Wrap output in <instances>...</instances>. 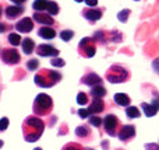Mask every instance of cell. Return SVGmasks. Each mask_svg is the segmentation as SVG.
<instances>
[{"instance_id": "cell-1", "label": "cell", "mask_w": 159, "mask_h": 150, "mask_svg": "<svg viewBox=\"0 0 159 150\" xmlns=\"http://www.w3.org/2000/svg\"><path fill=\"white\" fill-rule=\"evenodd\" d=\"M45 122L36 115H30L22 122V135H24L25 142L34 143L39 140V138L43 135Z\"/></svg>"}, {"instance_id": "cell-2", "label": "cell", "mask_w": 159, "mask_h": 150, "mask_svg": "<svg viewBox=\"0 0 159 150\" xmlns=\"http://www.w3.org/2000/svg\"><path fill=\"white\" fill-rule=\"evenodd\" d=\"M60 80H61V73L52 69H39V72L34 77L35 84L38 87H42V89H50V87L56 86Z\"/></svg>"}, {"instance_id": "cell-3", "label": "cell", "mask_w": 159, "mask_h": 150, "mask_svg": "<svg viewBox=\"0 0 159 150\" xmlns=\"http://www.w3.org/2000/svg\"><path fill=\"white\" fill-rule=\"evenodd\" d=\"M53 109V100L50 95L41 93L35 97L34 100V105H32V111L36 117H46L50 115Z\"/></svg>"}, {"instance_id": "cell-4", "label": "cell", "mask_w": 159, "mask_h": 150, "mask_svg": "<svg viewBox=\"0 0 159 150\" xmlns=\"http://www.w3.org/2000/svg\"><path fill=\"white\" fill-rule=\"evenodd\" d=\"M130 79V70H127L121 65H112L109 69L106 70V80L112 84L116 83H124Z\"/></svg>"}, {"instance_id": "cell-5", "label": "cell", "mask_w": 159, "mask_h": 150, "mask_svg": "<svg viewBox=\"0 0 159 150\" xmlns=\"http://www.w3.org/2000/svg\"><path fill=\"white\" fill-rule=\"evenodd\" d=\"M77 51L82 58H92V56H95V52H96L95 39L91 38V36H85V38H82L78 44Z\"/></svg>"}, {"instance_id": "cell-6", "label": "cell", "mask_w": 159, "mask_h": 150, "mask_svg": "<svg viewBox=\"0 0 159 150\" xmlns=\"http://www.w3.org/2000/svg\"><path fill=\"white\" fill-rule=\"evenodd\" d=\"M102 125H103V129L109 136H117V132L120 129L121 123L120 119H119L116 115L113 114H107L106 117L102 119Z\"/></svg>"}, {"instance_id": "cell-7", "label": "cell", "mask_w": 159, "mask_h": 150, "mask_svg": "<svg viewBox=\"0 0 159 150\" xmlns=\"http://www.w3.org/2000/svg\"><path fill=\"white\" fill-rule=\"evenodd\" d=\"M0 59H2L3 63L14 66V65H18L21 62V56H20L18 51L16 48H4V49L0 52Z\"/></svg>"}, {"instance_id": "cell-8", "label": "cell", "mask_w": 159, "mask_h": 150, "mask_svg": "<svg viewBox=\"0 0 159 150\" xmlns=\"http://www.w3.org/2000/svg\"><path fill=\"white\" fill-rule=\"evenodd\" d=\"M117 138L124 143L133 140L135 138V126L134 125H121L117 132Z\"/></svg>"}, {"instance_id": "cell-9", "label": "cell", "mask_w": 159, "mask_h": 150, "mask_svg": "<svg viewBox=\"0 0 159 150\" xmlns=\"http://www.w3.org/2000/svg\"><path fill=\"white\" fill-rule=\"evenodd\" d=\"M102 14H103V10L99 7H87L82 10V17L85 20H88L89 22H95L98 20H101Z\"/></svg>"}, {"instance_id": "cell-10", "label": "cell", "mask_w": 159, "mask_h": 150, "mask_svg": "<svg viewBox=\"0 0 159 150\" xmlns=\"http://www.w3.org/2000/svg\"><path fill=\"white\" fill-rule=\"evenodd\" d=\"M35 49H36V55L42 56V58H48V56L56 58V56H59V49H56L55 46H52L49 44H39Z\"/></svg>"}, {"instance_id": "cell-11", "label": "cell", "mask_w": 159, "mask_h": 150, "mask_svg": "<svg viewBox=\"0 0 159 150\" xmlns=\"http://www.w3.org/2000/svg\"><path fill=\"white\" fill-rule=\"evenodd\" d=\"M81 83H82V84H85V86L95 87V86H102L103 80H102V79L99 77V76L96 75V73H93V72H88L87 75L82 76Z\"/></svg>"}, {"instance_id": "cell-12", "label": "cell", "mask_w": 159, "mask_h": 150, "mask_svg": "<svg viewBox=\"0 0 159 150\" xmlns=\"http://www.w3.org/2000/svg\"><path fill=\"white\" fill-rule=\"evenodd\" d=\"M32 20L38 24H42V25H53L55 24V20H53L52 16H49L48 13H43V11H35L32 16Z\"/></svg>"}, {"instance_id": "cell-13", "label": "cell", "mask_w": 159, "mask_h": 150, "mask_svg": "<svg viewBox=\"0 0 159 150\" xmlns=\"http://www.w3.org/2000/svg\"><path fill=\"white\" fill-rule=\"evenodd\" d=\"M18 32H31L34 30V20L31 17H24L14 25Z\"/></svg>"}, {"instance_id": "cell-14", "label": "cell", "mask_w": 159, "mask_h": 150, "mask_svg": "<svg viewBox=\"0 0 159 150\" xmlns=\"http://www.w3.org/2000/svg\"><path fill=\"white\" fill-rule=\"evenodd\" d=\"M87 109H88V112H89V115L101 114L105 109V101L102 100V98H92V103L89 104V107H88Z\"/></svg>"}, {"instance_id": "cell-15", "label": "cell", "mask_w": 159, "mask_h": 150, "mask_svg": "<svg viewBox=\"0 0 159 150\" xmlns=\"http://www.w3.org/2000/svg\"><path fill=\"white\" fill-rule=\"evenodd\" d=\"M22 13H24V7L14 4V6H7V7L4 8V13L3 14H6V17H7L8 20H16L17 17L22 16Z\"/></svg>"}, {"instance_id": "cell-16", "label": "cell", "mask_w": 159, "mask_h": 150, "mask_svg": "<svg viewBox=\"0 0 159 150\" xmlns=\"http://www.w3.org/2000/svg\"><path fill=\"white\" fill-rule=\"evenodd\" d=\"M38 35L43 39H53L56 36V30L49 25H43L38 30Z\"/></svg>"}, {"instance_id": "cell-17", "label": "cell", "mask_w": 159, "mask_h": 150, "mask_svg": "<svg viewBox=\"0 0 159 150\" xmlns=\"http://www.w3.org/2000/svg\"><path fill=\"white\" fill-rule=\"evenodd\" d=\"M113 101L120 107H129L130 103H131L130 97L127 94H124V93H116V94L113 95Z\"/></svg>"}, {"instance_id": "cell-18", "label": "cell", "mask_w": 159, "mask_h": 150, "mask_svg": "<svg viewBox=\"0 0 159 150\" xmlns=\"http://www.w3.org/2000/svg\"><path fill=\"white\" fill-rule=\"evenodd\" d=\"M21 46H22V52L25 55H31V53L35 51V42L31 38H24L21 41Z\"/></svg>"}, {"instance_id": "cell-19", "label": "cell", "mask_w": 159, "mask_h": 150, "mask_svg": "<svg viewBox=\"0 0 159 150\" xmlns=\"http://www.w3.org/2000/svg\"><path fill=\"white\" fill-rule=\"evenodd\" d=\"M141 108H143L144 114H145V117L151 118V117H155V115L158 114V108L154 105V104H148V103H143L141 104Z\"/></svg>"}, {"instance_id": "cell-20", "label": "cell", "mask_w": 159, "mask_h": 150, "mask_svg": "<svg viewBox=\"0 0 159 150\" xmlns=\"http://www.w3.org/2000/svg\"><path fill=\"white\" fill-rule=\"evenodd\" d=\"M106 89L103 86H95V87H91V91L89 95L92 98H103L106 95Z\"/></svg>"}, {"instance_id": "cell-21", "label": "cell", "mask_w": 159, "mask_h": 150, "mask_svg": "<svg viewBox=\"0 0 159 150\" xmlns=\"http://www.w3.org/2000/svg\"><path fill=\"white\" fill-rule=\"evenodd\" d=\"M75 135L80 138V139H89L91 135V129L88 125H81L75 128Z\"/></svg>"}, {"instance_id": "cell-22", "label": "cell", "mask_w": 159, "mask_h": 150, "mask_svg": "<svg viewBox=\"0 0 159 150\" xmlns=\"http://www.w3.org/2000/svg\"><path fill=\"white\" fill-rule=\"evenodd\" d=\"M93 39H95V42L96 44H106L107 41H109V38H107V32L106 31H102V30H99V31H96L95 34H93V36H92Z\"/></svg>"}, {"instance_id": "cell-23", "label": "cell", "mask_w": 159, "mask_h": 150, "mask_svg": "<svg viewBox=\"0 0 159 150\" xmlns=\"http://www.w3.org/2000/svg\"><path fill=\"white\" fill-rule=\"evenodd\" d=\"M126 115L130 118V119H135V118H140L141 112L137 107H133V105H129L126 107Z\"/></svg>"}, {"instance_id": "cell-24", "label": "cell", "mask_w": 159, "mask_h": 150, "mask_svg": "<svg viewBox=\"0 0 159 150\" xmlns=\"http://www.w3.org/2000/svg\"><path fill=\"white\" fill-rule=\"evenodd\" d=\"M48 3H49V0H35L32 3V8L35 11H45L48 7Z\"/></svg>"}, {"instance_id": "cell-25", "label": "cell", "mask_w": 159, "mask_h": 150, "mask_svg": "<svg viewBox=\"0 0 159 150\" xmlns=\"http://www.w3.org/2000/svg\"><path fill=\"white\" fill-rule=\"evenodd\" d=\"M46 11L49 16H57L59 11H60V8H59V4L56 2H49L48 3V7H46Z\"/></svg>"}, {"instance_id": "cell-26", "label": "cell", "mask_w": 159, "mask_h": 150, "mask_svg": "<svg viewBox=\"0 0 159 150\" xmlns=\"http://www.w3.org/2000/svg\"><path fill=\"white\" fill-rule=\"evenodd\" d=\"M8 42H10V45H13V46H17V45H21V36H20V34L17 32H10L7 36Z\"/></svg>"}, {"instance_id": "cell-27", "label": "cell", "mask_w": 159, "mask_h": 150, "mask_svg": "<svg viewBox=\"0 0 159 150\" xmlns=\"http://www.w3.org/2000/svg\"><path fill=\"white\" fill-rule=\"evenodd\" d=\"M107 38H109L110 42H121L123 41V35H121L120 31H110L107 32Z\"/></svg>"}, {"instance_id": "cell-28", "label": "cell", "mask_w": 159, "mask_h": 150, "mask_svg": "<svg viewBox=\"0 0 159 150\" xmlns=\"http://www.w3.org/2000/svg\"><path fill=\"white\" fill-rule=\"evenodd\" d=\"M59 35H60L61 41L69 42V41H71L73 36H74V31H71V30H63L60 34H59Z\"/></svg>"}, {"instance_id": "cell-29", "label": "cell", "mask_w": 159, "mask_h": 150, "mask_svg": "<svg viewBox=\"0 0 159 150\" xmlns=\"http://www.w3.org/2000/svg\"><path fill=\"white\" fill-rule=\"evenodd\" d=\"M130 14H131V10H130V8H124V10H121L117 13V20L120 22H126L127 20H129Z\"/></svg>"}, {"instance_id": "cell-30", "label": "cell", "mask_w": 159, "mask_h": 150, "mask_svg": "<svg viewBox=\"0 0 159 150\" xmlns=\"http://www.w3.org/2000/svg\"><path fill=\"white\" fill-rule=\"evenodd\" d=\"M25 67H27L30 72H34V70L39 69V60L38 59H30V60L27 62V65H25Z\"/></svg>"}, {"instance_id": "cell-31", "label": "cell", "mask_w": 159, "mask_h": 150, "mask_svg": "<svg viewBox=\"0 0 159 150\" xmlns=\"http://www.w3.org/2000/svg\"><path fill=\"white\" fill-rule=\"evenodd\" d=\"M88 101H89V98H88V94L87 93H78L77 94V103L80 105H87Z\"/></svg>"}, {"instance_id": "cell-32", "label": "cell", "mask_w": 159, "mask_h": 150, "mask_svg": "<svg viewBox=\"0 0 159 150\" xmlns=\"http://www.w3.org/2000/svg\"><path fill=\"white\" fill-rule=\"evenodd\" d=\"M61 150H84V148H82L80 143L70 142V143H67V145H64L63 148H61Z\"/></svg>"}, {"instance_id": "cell-33", "label": "cell", "mask_w": 159, "mask_h": 150, "mask_svg": "<svg viewBox=\"0 0 159 150\" xmlns=\"http://www.w3.org/2000/svg\"><path fill=\"white\" fill-rule=\"evenodd\" d=\"M89 125L95 126V128H99L102 125V119L98 117V115H89Z\"/></svg>"}, {"instance_id": "cell-34", "label": "cell", "mask_w": 159, "mask_h": 150, "mask_svg": "<svg viewBox=\"0 0 159 150\" xmlns=\"http://www.w3.org/2000/svg\"><path fill=\"white\" fill-rule=\"evenodd\" d=\"M50 65H52L53 67H63L64 65H66V62H64L61 58H57V56H56V58L50 59Z\"/></svg>"}, {"instance_id": "cell-35", "label": "cell", "mask_w": 159, "mask_h": 150, "mask_svg": "<svg viewBox=\"0 0 159 150\" xmlns=\"http://www.w3.org/2000/svg\"><path fill=\"white\" fill-rule=\"evenodd\" d=\"M8 123H10V121H8V118H7V117L2 118V119H0V132L6 131V129L8 128Z\"/></svg>"}, {"instance_id": "cell-36", "label": "cell", "mask_w": 159, "mask_h": 150, "mask_svg": "<svg viewBox=\"0 0 159 150\" xmlns=\"http://www.w3.org/2000/svg\"><path fill=\"white\" fill-rule=\"evenodd\" d=\"M77 114H78V117H80V118H82V119H85V118L89 117V112H88V109H85V108L78 109Z\"/></svg>"}, {"instance_id": "cell-37", "label": "cell", "mask_w": 159, "mask_h": 150, "mask_svg": "<svg viewBox=\"0 0 159 150\" xmlns=\"http://www.w3.org/2000/svg\"><path fill=\"white\" fill-rule=\"evenodd\" d=\"M152 69H154V72L159 76V58L154 59V62H152Z\"/></svg>"}, {"instance_id": "cell-38", "label": "cell", "mask_w": 159, "mask_h": 150, "mask_svg": "<svg viewBox=\"0 0 159 150\" xmlns=\"http://www.w3.org/2000/svg\"><path fill=\"white\" fill-rule=\"evenodd\" d=\"M10 28H11V25L6 24V22H0V34H3V32H6V31H8Z\"/></svg>"}, {"instance_id": "cell-39", "label": "cell", "mask_w": 159, "mask_h": 150, "mask_svg": "<svg viewBox=\"0 0 159 150\" xmlns=\"http://www.w3.org/2000/svg\"><path fill=\"white\" fill-rule=\"evenodd\" d=\"M145 150H159V145H157V143H147Z\"/></svg>"}, {"instance_id": "cell-40", "label": "cell", "mask_w": 159, "mask_h": 150, "mask_svg": "<svg viewBox=\"0 0 159 150\" xmlns=\"http://www.w3.org/2000/svg\"><path fill=\"white\" fill-rule=\"evenodd\" d=\"M84 2L88 7H96V4H98V0H84Z\"/></svg>"}, {"instance_id": "cell-41", "label": "cell", "mask_w": 159, "mask_h": 150, "mask_svg": "<svg viewBox=\"0 0 159 150\" xmlns=\"http://www.w3.org/2000/svg\"><path fill=\"white\" fill-rule=\"evenodd\" d=\"M152 104H154V105L157 107V108H158V111H159V93H158V94H155L154 100H152Z\"/></svg>"}, {"instance_id": "cell-42", "label": "cell", "mask_w": 159, "mask_h": 150, "mask_svg": "<svg viewBox=\"0 0 159 150\" xmlns=\"http://www.w3.org/2000/svg\"><path fill=\"white\" fill-rule=\"evenodd\" d=\"M10 2L14 3V4H17V6H22L25 2H27V0H10Z\"/></svg>"}, {"instance_id": "cell-43", "label": "cell", "mask_w": 159, "mask_h": 150, "mask_svg": "<svg viewBox=\"0 0 159 150\" xmlns=\"http://www.w3.org/2000/svg\"><path fill=\"white\" fill-rule=\"evenodd\" d=\"M3 90H4V86H3V83H2V76H0V97H2Z\"/></svg>"}, {"instance_id": "cell-44", "label": "cell", "mask_w": 159, "mask_h": 150, "mask_svg": "<svg viewBox=\"0 0 159 150\" xmlns=\"http://www.w3.org/2000/svg\"><path fill=\"white\" fill-rule=\"evenodd\" d=\"M102 148H103V149H109V143H107V142H102Z\"/></svg>"}, {"instance_id": "cell-45", "label": "cell", "mask_w": 159, "mask_h": 150, "mask_svg": "<svg viewBox=\"0 0 159 150\" xmlns=\"http://www.w3.org/2000/svg\"><path fill=\"white\" fill-rule=\"evenodd\" d=\"M3 13H4V8H3V7H2V6H0V17H2V16H3Z\"/></svg>"}, {"instance_id": "cell-46", "label": "cell", "mask_w": 159, "mask_h": 150, "mask_svg": "<svg viewBox=\"0 0 159 150\" xmlns=\"http://www.w3.org/2000/svg\"><path fill=\"white\" fill-rule=\"evenodd\" d=\"M3 145H4V143H3V140H0V149L3 148Z\"/></svg>"}, {"instance_id": "cell-47", "label": "cell", "mask_w": 159, "mask_h": 150, "mask_svg": "<svg viewBox=\"0 0 159 150\" xmlns=\"http://www.w3.org/2000/svg\"><path fill=\"white\" fill-rule=\"evenodd\" d=\"M75 2H77V3H81V2H84V0H75Z\"/></svg>"}, {"instance_id": "cell-48", "label": "cell", "mask_w": 159, "mask_h": 150, "mask_svg": "<svg viewBox=\"0 0 159 150\" xmlns=\"http://www.w3.org/2000/svg\"><path fill=\"white\" fill-rule=\"evenodd\" d=\"M34 150H42L41 148H35V149H34Z\"/></svg>"}, {"instance_id": "cell-49", "label": "cell", "mask_w": 159, "mask_h": 150, "mask_svg": "<svg viewBox=\"0 0 159 150\" xmlns=\"http://www.w3.org/2000/svg\"><path fill=\"white\" fill-rule=\"evenodd\" d=\"M84 150H93V149H84Z\"/></svg>"}, {"instance_id": "cell-50", "label": "cell", "mask_w": 159, "mask_h": 150, "mask_svg": "<svg viewBox=\"0 0 159 150\" xmlns=\"http://www.w3.org/2000/svg\"><path fill=\"white\" fill-rule=\"evenodd\" d=\"M135 2H140V0H135Z\"/></svg>"}, {"instance_id": "cell-51", "label": "cell", "mask_w": 159, "mask_h": 150, "mask_svg": "<svg viewBox=\"0 0 159 150\" xmlns=\"http://www.w3.org/2000/svg\"><path fill=\"white\" fill-rule=\"evenodd\" d=\"M119 150H121V149H119Z\"/></svg>"}]
</instances>
